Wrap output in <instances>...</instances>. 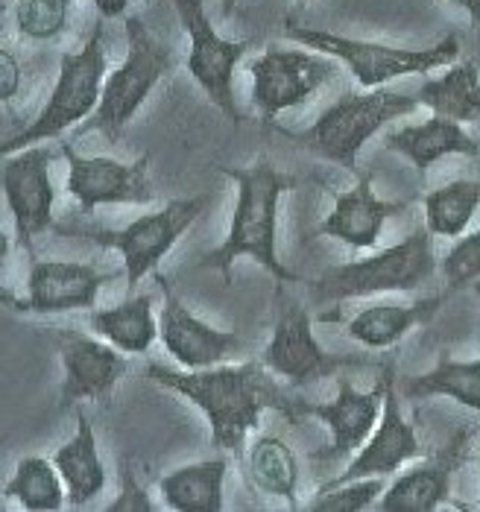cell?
<instances>
[{"label": "cell", "mask_w": 480, "mask_h": 512, "mask_svg": "<svg viewBox=\"0 0 480 512\" xmlns=\"http://www.w3.org/2000/svg\"><path fill=\"white\" fill-rule=\"evenodd\" d=\"M437 273L434 232L416 229L390 249H381L369 258L331 267L314 281V293L322 302L363 299L375 293H410Z\"/></svg>", "instance_id": "3"}, {"label": "cell", "mask_w": 480, "mask_h": 512, "mask_svg": "<svg viewBox=\"0 0 480 512\" xmlns=\"http://www.w3.org/2000/svg\"><path fill=\"white\" fill-rule=\"evenodd\" d=\"M167 281H161L164 287ZM159 337L164 349L173 355V360L185 369H208L229 363L232 357L246 352V343L240 340L235 331H220L200 316L191 314L170 287H164V311L159 319Z\"/></svg>", "instance_id": "14"}, {"label": "cell", "mask_w": 480, "mask_h": 512, "mask_svg": "<svg viewBox=\"0 0 480 512\" xmlns=\"http://www.w3.org/2000/svg\"><path fill=\"white\" fill-rule=\"evenodd\" d=\"M387 483L384 477H363V480H349L320 489L317 498L308 504L311 512H363L369 510L375 501H381Z\"/></svg>", "instance_id": "32"}, {"label": "cell", "mask_w": 480, "mask_h": 512, "mask_svg": "<svg viewBox=\"0 0 480 512\" xmlns=\"http://www.w3.org/2000/svg\"><path fill=\"white\" fill-rule=\"evenodd\" d=\"M480 208V182L457 179L425 197V226L437 237H460Z\"/></svg>", "instance_id": "30"}, {"label": "cell", "mask_w": 480, "mask_h": 512, "mask_svg": "<svg viewBox=\"0 0 480 512\" xmlns=\"http://www.w3.org/2000/svg\"><path fill=\"white\" fill-rule=\"evenodd\" d=\"M252 103L273 120L284 109H293L305 103L314 91H320L325 82L337 77V59L325 53L308 50H281L270 44L252 65Z\"/></svg>", "instance_id": "8"}, {"label": "cell", "mask_w": 480, "mask_h": 512, "mask_svg": "<svg viewBox=\"0 0 480 512\" xmlns=\"http://www.w3.org/2000/svg\"><path fill=\"white\" fill-rule=\"evenodd\" d=\"M71 15V0H18L15 24L24 39L47 41L56 39Z\"/></svg>", "instance_id": "31"}, {"label": "cell", "mask_w": 480, "mask_h": 512, "mask_svg": "<svg viewBox=\"0 0 480 512\" xmlns=\"http://www.w3.org/2000/svg\"><path fill=\"white\" fill-rule=\"evenodd\" d=\"M179 21L191 39L188 50V74L197 79L208 100L226 115L240 120L235 106V68L246 53V41H229L214 33L202 0H173Z\"/></svg>", "instance_id": "10"}, {"label": "cell", "mask_w": 480, "mask_h": 512, "mask_svg": "<svg viewBox=\"0 0 480 512\" xmlns=\"http://www.w3.org/2000/svg\"><path fill=\"white\" fill-rule=\"evenodd\" d=\"M220 170L238 185V205L229 226V237L202 258L200 267L220 270L229 281L238 258H255L270 276H276L279 281H293V273L281 264L276 252L279 202L281 194L293 188V179L281 176L267 158H258L249 167H220Z\"/></svg>", "instance_id": "2"}, {"label": "cell", "mask_w": 480, "mask_h": 512, "mask_svg": "<svg viewBox=\"0 0 480 512\" xmlns=\"http://www.w3.org/2000/svg\"><path fill=\"white\" fill-rule=\"evenodd\" d=\"M229 463L223 457L202 460L164 474L159 483L164 504L176 512H220L223 510V483Z\"/></svg>", "instance_id": "22"}, {"label": "cell", "mask_w": 480, "mask_h": 512, "mask_svg": "<svg viewBox=\"0 0 480 512\" xmlns=\"http://www.w3.org/2000/svg\"><path fill=\"white\" fill-rule=\"evenodd\" d=\"M384 395H387V375L369 393H360L358 387H352L349 381H340L334 401H328V404H302V410L308 416H317L322 425H328V431L334 434L331 454H325L328 460H340V457L360 451L366 445V439L372 436L375 425L381 422Z\"/></svg>", "instance_id": "18"}, {"label": "cell", "mask_w": 480, "mask_h": 512, "mask_svg": "<svg viewBox=\"0 0 480 512\" xmlns=\"http://www.w3.org/2000/svg\"><path fill=\"white\" fill-rule=\"evenodd\" d=\"M18 85H21L18 62L12 59L9 50H3V53H0V97H3V100H12L15 91H18Z\"/></svg>", "instance_id": "35"}, {"label": "cell", "mask_w": 480, "mask_h": 512, "mask_svg": "<svg viewBox=\"0 0 480 512\" xmlns=\"http://www.w3.org/2000/svg\"><path fill=\"white\" fill-rule=\"evenodd\" d=\"M437 305H440V299H422L413 305L384 302V305L366 308L355 319H349L346 334L366 349H390L407 331L428 322L431 314L437 311Z\"/></svg>", "instance_id": "24"}, {"label": "cell", "mask_w": 480, "mask_h": 512, "mask_svg": "<svg viewBox=\"0 0 480 512\" xmlns=\"http://www.w3.org/2000/svg\"><path fill=\"white\" fill-rule=\"evenodd\" d=\"M246 469L252 483L261 492H270L284 498L296 510V483H299V460L290 451V445L279 436H258L249 445Z\"/></svg>", "instance_id": "28"}, {"label": "cell", "mask_w": 480, "mask_h": 512, "mask_svg": "<svg viewBox=\"0 0 480 512\" xmlns=\"http://www.w3.org/2000/svg\"><path fill=\"white\" fill-rule=\"evenodd\" d=\"M401 395L407 398H431L445 395L457 404L480 413V357L475 360H451L440 357V363L416 378H407L401 384Z\"/></svg>", "instance_id": "27"}, {"label": "cell", "mask_w": 480, "mask_h": 512, "mask_svg": "<svg viewBox=\"0 0 480 512\" xmlns=\"http://www.w3.org/2000/svg\"><path fill=\"white\" fill-rule=\"evenodd\" d=\"M448 3H457L460 9H466L469 12V18L480 24V0H448Z\"/></svg>", "instance_id": "37"}, {"label": "cell", "mask_w": 480, "mask_h": 512, "mask_svg": "<svg viewBox=\"0 0 480 512\" xmlns=\"http://www.w3.org/2000/svg\"><path fill=\"white\" fill-rule=\"evenodd\" d=\"M475 287H478V296H480V278H478V284H475Z\"/></svg>", "instance_id": "39"}, {"label": "cell", "mask_w": 480, "mask_h": 512, "mask_svg": "<svg viewBox=\"0 0 480 512\" xmlns=\"http://www.w3.org/2000/svg\"><path fill=\"white\" fill-rule=\"evenodd\" d=\"M232 6H235V0H223V12H226V15L232 12Z\"/></svg>", "instance_id": "38"}, {"label": "cell", "mask_w": 480, "mask_h": 512, "mask_svg": "<svg viewBox=\"0 0 480 512\" xmlns=\"http://www.w3.org/2000/svg\"><path fill=\"white\" fill-rule=\"evenodd\" d=\"M88 325L106 343L118 346L123 355H144L159 337V322L153 316L150 296H129L118 308L94 311L88 316Z\"/></svg>", "instance_id": "23"}, {"label": "cell", "mask_w": 480, "mask_h": 512, "mask_svg": "<svg viewBox=\"0 0 480 512\" xmlns=\"http://www.w3.org/2000/svg\"><path fill=\"white\" fill-rule=\"evenodd\" d=\"M94 6H97V12L103 15V18H118L126 12V6H129V0H91Z\"/></svg>", "instance_id": "36"}, {"label": "cell", "mask_w": 480, "mask_h": 512, "mask_svg": "<svg viewBox=\"0 0 480 512\" xmlns=\"http://www.w3.org/2000/svg\"><path fill=\"white\" fill-rule=\"evenodd\" d=\"M384 147L390 153L410 158L413 167L425 176V170L445 156H478L480 144L463 129L457 120L434 118L416 126L396 129L384 138Z\"/></svg>", "instance_id": "20"}, {"label": "cell", "mask_w": 480, "mask_h": 512, "mask_svg": "<svg viewBox=\"0 0 480 512\" xmlns=\"http://www.w3.org/2000/svg\"><path fill=\"white\" fill-rule=\"evenodd\" d=\"M442 273H445V281H448V287H451V290H457V287H466V284L478 281L480 278V229L454 243V249H451V252L445 255V261H442Z\"/></svg>", "instance_id": "33"}, {"label": "cell", "mask_w": 480, "mask_h": 512, "mask_svg": "<svg viewBox=\"0 0 480 512\" xmlns=\"http://www.w3.org/2000/svg\"><path fill=\"white\" fill-rule=\"evenodd\" d=\"M53 153L47 147H27L12 156H3V194L15 217L21 243L30 249L33 237L53 223V179H50Z\"/></svg>", "instance_id": "12"}, {"label": "cell", "mask_w": 480, "mask_h": 512, "mask_svg": "<svg viewBox=\"0 0 480 512\" xmlns=\"http://www.w3.org/2000/svg\"><path fill=\"white\" fill-rule=\"evenodd\" d=\"M451 495V466L440 460H428L396 483H390L378 501L381 512H434Z\"/></svg>", "instance_id": "25"}, {"label": "cell", "mask_w": 480, "mask_h": 512, "mask_svg": "<svg viewBox=\"0 0 480 512\" xmlns=\"http://www.w3.org/2000/svg\"><path fill=\"white\" fill-rule=\"evenodd\" d=\"M53 463L65 480L71 507H85L106 489V466L97 451V436L82 413L77 416V434L53 454Z\"/></svg>", "instance_id": "21"}, {"label": "cell", "mask_w": 480, "mask_h": 512, "mask_svg": "<svg viewBox=\"0 0 480 512\" xmlns=\"http://www.w3.org/2000/svg\"><path fill=\"white\" fill-rule=\"evenodd\" d=\"M150 378L173 393L185 395L191 404H197L208 425L211 442L220 451L235 454V460L246 457V436L258 425L264 410H287L279 387L267 378L264 360H246V363H220L208 369H167L150 366Z\"/></svg>", "instance_id": "1"}, {"label": "cell", "mask_w": 480, "mask_h": 512, "mask_svg": "<svg viewBox=\"0 0 480 512\" xmlns=\"http://www.w3.org/2000/svg\"><path fill=\"white\" fill-rule=\"evenodd\" d=\"M202 208H205V197L170 199L156 214H147L120 232H100L94 235V240L118 249L123 255L126 287L132 293L141 284V278L159 267L161 258L176 246V240L197 223Z\"/></svg>", "instance_id": "9"}, {"label": "cell", "mask_w": 480, "mask_h": 512, "mask_svg": "<svg viewBox=\"0 0 480 512\" xmlns=\"http://www.w3.org/2000/svg\"><path fill=\"white\" fill-rule=\"evenodd\" d=\"M419 97L372 88L369 94H352L337 100L320 115V120L299 135V141L325 161H334L346 170H355L360 147L390 120L413 115L419 109Z\"/></svg>", "instance_id": "6"}, {"label": "cell", "mask_w": 480, "mask_h": 512, "mask_svg": "<svg viewBox=\"0 0 480 512\" xmlns=\"http://www.w3.org/2000/svg\"><path fill=\"white\" fill-rule=\"evenodd\" d=\"M287 36L305 44L308 50H320L325 56H334L337 62H343L363 88H381L390 79L410 77V74H431L437 68L454 65L460 56V41L454 36H445L425 50L387 47L378 41L349 39V36H337L328 30H308L296 24H287Z\"/></svg>", "instance_id": "4"}, {"label": "cell", "mask_w": 480, "mask_h": 512, "mask_svg": "<svg viewBox=\"0 0 480 512\" xmlns=\"http://www.w3.org/2000/svg\"><path fill=\"white\" fill-rule=\"evenodd\" d=\"M6 498L18 501L30 512H56L65 507L68 489L53 460L24 457L12 474V480L6 483Z\"/></svg>", "instance_id": "29"}, {"label": "cell", "mask_w": 480, "mask_h": 512, "mask_svg": "<svg viewBox=\"0 0 480 512\" xmlns=\"http://www.w3.org/2000/svg\"><path fill=\"white\" fill-rule=\"evenodd\" d=\"M68 158V194L77 199L82 211L97 205H150L156 194L150 185V156L123 164L109 156H80L71 144H62Z\"/></svg>", "instance_id": "11"}, {"label": "cell", "mask_w": 480, "mask_h": 512, "mask_svg": "<svg viewBox=\"0 0 480 512\" xmlns=\"http://www.w3.org/2000/svg\"><path fill=\"white\" fill-rule=\"evenodd\" d=\"M170 65V47L161 44L141 18H126V59L115 74L106 77L100 106L88 120V129H97L112 141L120 138Z\"/></svg>", "instance_id": "7"}, {"label": "cell", "mask_w": 480, "mask_h": 512, "mask_svg": "<svg viewBox=\"0 0 480 512\" xmlns=\"http://www.w3.org/2000/svg\"><path fill=\"white\" fill-rule=\"evenodd\" d=\"M410 202H387L372 194V179L363 176L358 188L334 194V211L322 220L320 235L337 237L352 249H369L378 243L384 223L404 211Z\"/></svg>", "instance_id": "19"}, {"label": "cell", "mask_w": 480, "mask_h": 512, "mask_svg": "<svg viewBox=\"0 0 480 512\" xmlns=\"http://www.w3.org/2000/svg\"><path fill=\"white\" fill-rule=\"evenodd\" d=\"M109 276L77 261H33L27 296L15 302L21 314H68L94 308L97 293Z\"/></svg>", "instance_id": "16"}, {"label": "cell", "mask_w": 480, "mask_h": 512, "mask_svg": "<svg viewBox=\"0 0 480 512\" xmlns=\"http://www.w3.org/2000/svg\"><path fill=\"white\" fill-rule=\"evenodd\" d=\"M261 360L270 372L290 381L293 387H305L317 378H328L334 369L346 363L328 355L317 343L311 314L296 302H284Z\"/></svg>", "instance_id": "13"}, {"label": "cell", "mask_w": 480, "mask_h": 512, "mask_svg": "<svg viewBox=\"0 0 480 512\" xmlns=\"http://www.w3.org/2000/svg\"><path fill=\"white\" fill-rule=\"evenodd\" d=\"M118 346H106L100 340L82 337V334H62L59 337V357L65 366V384H62V404H80L85 398H109L118 381L126 375V357L118 355Z\"/></svg>", "instance_id": "17"}, {"label": "cell", "mask_w": 480, "mask_h": 512, "mask_svg": "<svg viewBox=\"0 0 480 512\" xmlns=\"http://www.w3.org/2000/svg\"><path fill=\"white\" fill-rule=\"evenodd\" d=\"M103 85H106V50H103L100 30H97L80 53L62 56L59 79L53 85L47 106L24 132H18L15 138H9L3 144V156H12L18 150L59 138L65 129L94 115L100 106V97H103Z\"/></svg>", "instance_id": "5"}, {"label": "cell", "mask_w": 480, "mask_h": 512, "mask_svg": "<svg viewBox=\"0 0 480 512\" xmlns=\"http://www.w3.org/2000/svg\"><path fill=\"white\" fill-rule=\"evenodd\" d=\"M478 469H480V454H478Z\"/></svg>", "instance_id": "40"}, {"label": "cell", "mask_w": 480, "mask_h": 512, "mask_svg": "<svg viewBox=\"0 0 480 512\" xmlns=\"http://www.w3.org/2000/svg\"><path fill=\"white\" fill-rule=\"evenodd\" d=\"M120 480H123V489H120V495L106 507L109 512H153L156 510V504L150 501V495L135 483V474L129 472V469H123L120 474Z\"/></svg>", "instance_id": "34"}, {"label": "cell", "mask_w": 480, "mask_h": 512, "mask_svg": "<svg viewBox=\"0 0 480 512\" xmlns=\"http://www.w3.org/2000/svg\"><path fill=\"white\" fill-rule=\"evenodd\" d=\"M399 395L393 372H387V395H384V413H381L378 431L366 439V445L349 463V469L337 474L322 489L337 486V483H349V480H363V477H390L393 472H399L404 463H410L422 454L419 436L413 431V425H407V419L401 413Z\"/></svg>", "instance_id": "15"}, {"label": "cell", "mask_w": 480, "mask_h": 512, "mask_svg": "<svg viewBox=\"0 0 480 512\" xmlns=\"http://www.w3.org/2000/svg\"><path fill=\"white\" fill-rule=\"evenodd\" d=\"M416 97L437 118L457 120V123L475 120L480 115L478 68L472 62L451 65L442 77L422 82V88L416 91Z\"/></svg>", "instance_id": "26"}]
</instances>
